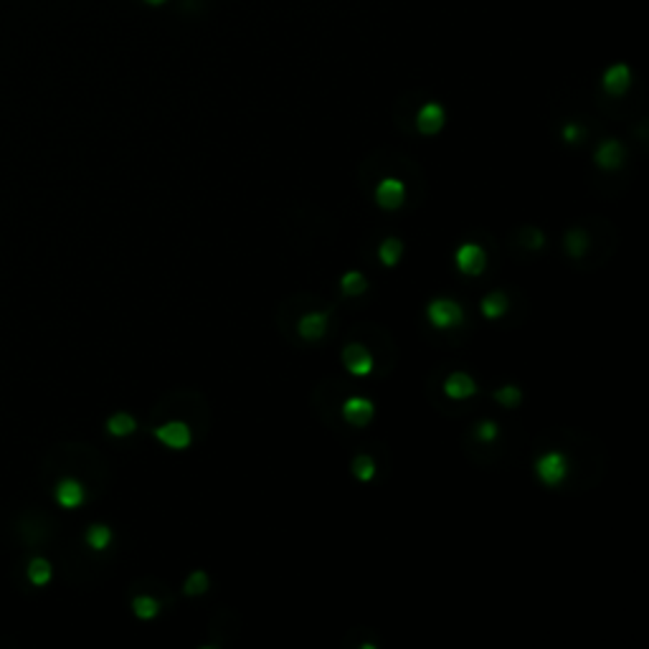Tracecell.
Segmentation results:
<instances>
[{
  "instance_id": "obj_19",
  "label": "cell",
  "mask_w": 649,
  "mask_h": 649,
  "mask_svg": "<svg viewBox=\"0 0 649 649\" xmlns=\"http://www.w3.org/2000/svg\"><path fill=\"white\" fill-rule=\"evenodd\" d=\"M566 249L571 256H581L589 249V236L584 231H568L566 233Z\"/></svg>"
},
{
  "instance_id": "obj_17",
  "label": "cell",
  "mask_w": 649,
  "mask_h": 649,
  "mask_svg": "<svg viewBox=\"0 0 649 649\" xmlns=\"http://www.w3.org/2000/svg\"><path fill=\"white\" fill-rule=\"evenodd\" d=\"M110 540H112V533H110V527H107V525H94V527H89L87 543L92 545L94 551H105L107 545H110Z\"/></svg>"
},
{
  "instance_id": "obj_15",
  "label": "cell",
  "mask_w": 649,
  "mask_h": 649,
  "mask_svg": "<svg viewBox=\"0 0 649 649\" xmlns=\"http://www.w3.org/2000/svg\"><path fill=\"white\" fill-rule=\"evenodd\" d=\"M401 254H403V243L399 238H386L381 243V251H378V256H381V261L386 267H396V261L401 259Z\"/></svg>"
},
{
  "instance_id": "obj_12",
  "label": "cell",
  "mask_w": 649,
  "mask_h": 649,
  "mask_svg": "<svg viewBox=\"0 0 649 649\" xmlns=\"http://www.w3.org/2000/svg\"><path fill=\"white\" fill-rule=\"evenodd\" d=\"M297 330H300L302 337H307V340H320L324 335V330H327V315L322 312L305 315L300 320V324H297Z\"/></svg>"
},
{
  "instance_id": "obj_20",
  "label": "cell",
  "mask_w": 649,
  "mask_h": 649,
  "mask_svg": "<svg viewBox=\"0 0 649 649\" xmlns=\"http://www.w3.org/2000/svg\"><path fill=\"white\" fill-rule=\"evenodd\" d=\"M340 287L345 295H360L365 292V277L360 272H348L340 279Z\"/></svg>"
},
{
  "instance_id": "obj_16",
  "label": "cell",
  "mask_w": 649,
  "mask_h": 649,
  "mask_svg": "<svg viewBox=\"0 0 649 649\" xmlns=\"http://www.w3.org/2000/svg\"><path fill=\"white\" fill-rule=\"evenodd\" d=\"M482 312H485L487 317H500V315H505L507 312V297L500 295V292L487 295L485 300H482Z\"/></svg>"
},
{
  "instance_id": "obj_7",
  "label": "cell",
  "mask_w": 649,
  "mask_h": 649,
  "mask_svg": "<svg viewBox=\"0 0 649 649\" xmlns=\"http://www.w3.org/2000/svg\"><path fill=\"white\" fill-rule=\"evenodd\" d=\"M342 413H345V418H348L353 426H365V423L373 418V403L368 399L353 396V399L345 401V406H342Z\"/></svg>"
},
{
  "instance_id": "obj_3",
  "label": "cell",
  "mask_w": 649,
  "mask_h": 649,
  "mask_svg": "<svg viewBox=\"0 0 649 649\" xmlns=\"http://www.w3.org/2000/svg\"><path fill=\"white\" fill-rule=\"evenodd\" d=\"M487 264V256L482 251V246L477 243H464L462 249L457 251V267L464 274H480Z\"/></svg>"
},
{
  "instance_id": "obj_8",
  "label": "cell",
  "mask_w": 649,
  "mask_h": 649,
  "mask_svg": "<svg viewBox=\"0 0 649 649\" xmlns=\"http://www.w3.org/2000/svg\"><path fill=\"white\" fill-rule=\"evenodd\" d=\"M629 84H632V71H629L626 64L611 66V69L603 74V89H606L608 94H614V97L624 94L626 89H629Z\"/></svg>"
},
{
  "instance_id": "obj_24",
  "label": "cell",
  "mask_w": 649,
  "mask_h": 649,
  "mask_svg": "<svg viewBox=\"0 0 649 649\" xmlns=\"http://www.w3.org/2000/svg\"><path fill=\"white\" fill-rule=\"evenodd\" d=\"M206 589H209V576L203 574V571H196V574L188 576V581H186V593H188V596L203 593Z\"/></svg>"
},
{
  "instance_id": "obj_14",
  "label": "cell",
  "mask_w": 649,
  "mask_h": 649,
  "mask_svg": "<svg viewBox=\"0 0 649 649\" xmlns=\"http://www.w3.org/2000/svg\"><path fill=\"white\" fill-rule=\"evenodd\" d=\"M134 418L130 416V413H115V416L107 421V429H110V434L112 436H127V434H132L134 431Z\"/></svg>"
},
{
  "instance_id": "obj_1",
  "label": "cell",
  "mask_w": 649,
  "mask_h": 649,
  "mask_svg": "<svg viewBox=\"0 0 649 649\" xmlns=\"http://www.w3.org/2000/svg\"><path fill=\"white\" fill-rule=\"evenodd\" d=\"M429 320L434 327H457L462 322V307L454 300H434L429 305Z\"/></svg>"
},
{
  "instance_id": "obj_2",
  "label": "cell",
  "mask_w": 649,
  "mask_h": 649,
  "mask_svg": "<svg viewBox=\"0 0 649 649\" xmlns=\"http://www.w3.org/2000/svg\"><path fill=\"white\" fill-rule=\"evenodd\" d=\"M535 470H538V477L545 482V485H558V482L566 477L568 467H566V459H563V454L548 452V454H543V457L538 459Z\"/></svg>"
},
{
  "instance_id": "obj_18",
  "label": "cell",
  "mask_w": 649,
  "mask_h": 649,
  "mask_svg": "<svg viewBox=\"0 0 649 649\" xmlns=\"http://www.w3.org/2000/svg\"><path fill=\"white\" fill-rule=\"evenodd\" d=\"M28 579L33 581L36 586L48 584V579H51V566H48L43 558H33L28 566Z\"/></svg>"
},
{
  "instance_id": "obj_4",
  "label": "cell",
  "mask_w": 649,
  "mask_h": 649,
  "mask_svg": "<svg viewBox=\"0 0 649 649\" xmlns=\"http://www.w3.org/2000/svg\"><path fill=\"white\" fill-rule=\"evenodd\" d=\"M155 436L165 446H170V449H186V446L191 444V429H188L186 423H180V421L165 423V426L155 429Z\"/></svg>"
},
{
  "instance_id": "obj_21",
  "label": "cell",
  "mask_w": 649,
  "mask_h": 649,
  "mask_svg": "<svg viewBox=\"0 0 649 649\" xmlns=\"http://www.w3.org/2000/svg\"><path fill=\"white\" fill-rule=\"evenodd\" d=\"M353 475L358 477L360 482H368L373 475H376V462H373L371 457H365V454H360V457L353 462Z\"/></svg>"
},
{
  "instance_id": "obj_11",
  "label": "cell",
  "mask_w": 649,
  "mask_h": 649,
  "mask_svg": "<svg viewBox=\"0 0 649 649\" xmlns=\"http://www.w3.org/2000/svg\"><path fill=\"white\" fill-rule=\"evenodd\" d=\"M56 500L61 507H69V510L71 507H79L84 502V487L76 480H64L56 487Z\"/></svg>"
},
{
  "instance_id": "obj_26",
  "label": "cell",
  "mask_w": 649,
  "mask_h": 649,
  "mask_svg": "<svg viewBox=\"0 0 649 649\" xmlns=\"http://www.w3.org/2000/svg\"><path fill=\"white\" fill-rule=\"evenodd\" d=\"M563 137H566V142H579L581 130L576 127V125H566V127H563Z\"/></svg>"
},
{
  "instance_id": "obj_13",
  "label": "cell",
  "mask_w": 649,
  "mask_h": 649,
  "mask_svg": "<svg viewBox=\"0 0 649 649\" xmlns=\"http://www.w3.org/2000/svg\"><path fill=\"white\" fill-rule=\"evenodd\" d=\"M444 391H446V396H452V399H467V396L475 394L477 386L467 373H452V376L446 378Z\"/></svg>"
},
{
  "instance_id": "obj_9",
  "label": "cell",
  "mask_w": 649,
  "mask_h": 649,
  "mask_svg": "<svg viewBox=\"0 0 649 649\" xmlns=\"http://www.w3.org/2000/svg\"><path fill=\"white\" fill-rule=\"evenodd\" d=\"M416 125L423 134L439 132L441 125H444V110H441L439 105H434V102L426 105V107H421V112H418V117H416Z\"/></svg>"
},
{
  "instance_id": "obj_6",
  "label": "cell",
  "mask_w": 649,
  "mask_h": 649,
  "mask_svg": "<svg viewBox=\"0 0 649 649\" xmlns=\"http://www.w3.org/2000/svg\"><path fill=\"white\" fill-rule=\"evenodd\" d=\"M342 360H345V368L353 376H365V373L373 371V358L363 345H348L342 350Z\"/></svg>"
},
{
  "instance_id": "obj_23",
  "label": "cell",
  "mask_w": 649,
  "mask_h": 649,
  "mask_svg": "<svg viewBox=\"0 0 649 649\" xmlns=\"http://www.w3.org/2000/svg\"><path fill=\"white\" fill-rule=\"evenodd\" d=\"M495 399H497L502 406H507V408H515V406L520 403L522 394L517 386H502L500 391H495Z\"/></svg>"
},
{
  "instance_id": "obj_22",
  "label": "cell",
  "mask_w": 649,
  "mask_h": 649,
  "mask_svg": "<svg viewBox=\"0 0 649 649\" xmlns=\"http://www.w3.org/2000/svg\"><path fill=\"white\" fill-rule=\"evenodd\" d=\"M132 608H134V614L139 616V619H152V616L157 614V601L155 598H150V596H137L132 601Z\"/></svg>"
},
{
  "instance_id": "obj_25",
  "label": "cell",
  "mask_w": 649,
  "mask_h": 649,
  "mask_svg": "<svg viewBox=\"0 0 649 649\" xmlns=\"http://www.w3.org/2000/svg\"><path fill=\"white\" fill-rule=\"evenodd\" d=\"M495 434H497V423L495 421H482L480 426H477V439L490 441V439H495Z\"/></svg>"
},
{
  "instance_id": "obj_27",
  "label": "cell",
  "mask_w": 649,
  "mask_h": 649,
  "mask_svg": "<svg viewBox=\"0 0 649 649\" xmlns=\"http://www.w3.org/2000/svg\"><path fill=\"white\" fill-rule=\"evenodd\" d=\"M145 3H150V6H162L165 0H145Z\"/></svg>"
},
{
  "instance_id": "obj_10",
  "label": "cell",
  "mask_w": 649,
  "mask_h": 649,
  "mask_svg": "<svg viewBox=\"0 0 649 649\" xmlns=\"http://www.w3.org/2000/svg\"><path fill=\"white\" fill-rule=\"evenodd\" d=\"M621 157H624V152H621V145L616 139H603L601 147L596 150V162L603 170H616L621 165Z\"/></svg>"
},
{
  "instance_id": "obj_5",
  "label": "cell",
  "mask_w": 649,
  "mask_h": 649,
  "mask_svg": "<svg viewBox=\"0 0 649 649\" xmlns=\"http://www.w3.org/2000/svg\"><path fill=\"white\" fill-rule=\"evenodd\" d=\"M403 196H406L403 183H401V180H396V178H386L381 186H378V191H376L378 206H381V209H389V211L399 209L401 203H403Z\"/></svg>"
}]
</instances>
